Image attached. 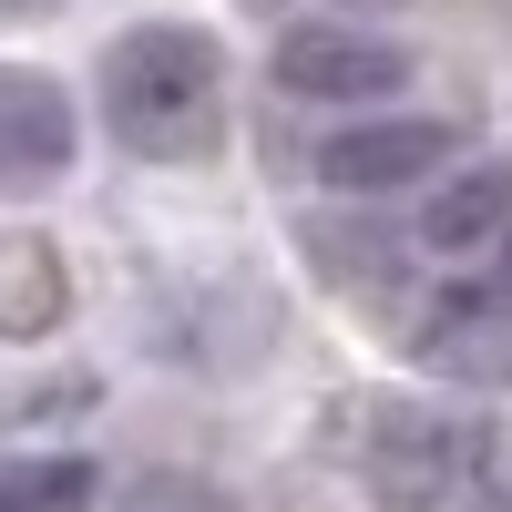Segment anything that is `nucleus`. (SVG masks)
Instances as JSON below:
<instances>
[{
  "label": "nucleus",
  "mask_w": 512,
  "mask_h": 512,
  "mask_svg": "<svg viewBox=\"0 0 512 512\" xmlns=\"http://www.w3.org/2000/svg\"><path fill=\"white\" fill-rule=\"evenodd\" d=\"M0 11H11V0H0Z\"/></svg>",
  "instance_id": "f8f14e48"
},
{
  "label": "nucleus",
  "mask_w": 512,
  "mask_h": 512,
  "mask_svg": "<svg viewBox=\"0 0 512 512\" xmlns=\"http://www.w3.org/2000/svg\"><path fill=\"white\" fill-rule=\"evenodd\" d=\"M0 512H93V461H0Z\"/></svg>",
  "instance_id": "1a4fd4ad"
},
{
  "label": "nucleus",
  "mask_w": 512,
  "mask_h": 512,
  "mask_svg": "<svg viewBox=\"0 0 512 512\" xmlns=\"http://www.w3.org/2000/svg\"><path fill=\"white\" fill-rule=\"evenodd\" d=\"M277 93L287 103H328V113H379L410 82V52L400 41H379V31H359V21H297L287 41H277Z\"/></svg>",
  "instance_id": "7ed1b4c3"
},
{
  "label": "nucleus",
  "mask_w": 512,
  "mask_h": 512,
  "mask_svg": "<svg viewBox=\"0 0 512 512\" xmlns=\"http://www.w3.org/2000/svg\"><path fill=\"white\" fill-rule=\"evenodd\" d=\"M420 359H431L441 379H512V297L492 287V297H451V308L420 328Z\"/></svg>",
  "instance_id": "0eeeda50"
},
{
  "label": "nucleus",
  "mask_w": 512,
  "mask_h": 512,
  "mask_svg": "<svg viewBox=\"0 0 512 512\" xmlns=\"http://www.w3.org/2000/svg\"><path fill=\"white\" fill-rule=\"evenodd\" d=\"M472 512H512V451H492V472L472 482Z\"/></svg>",
  "instance_id": "9d476101"
},
{
  "label": "nucleus",
  "mask_w": 512,
  "mask_h": 512,
  "mask_svg": "<svg viewBox=\"0 0 512 512\" xmlns=\"http://www.w3.org/2000/svg\"><path fill=\"white\" fill-rule=\"evenodd\" d=\"M492 420L482 410H451V400H390L369 420V451H359V472H369V502L379 512H451V502H472V482L492 472Z\"/></svg>",
  "instance_id": "f03ea898"
},
{
  "label": "nucleus",
  "mask_w": 512,
  "mask_h": 512,
  "mask_svg": "<svg viewBox=\"0 0 512 512\" xmlns=\"http://www.w3.org/2000/svg\"><path fill=\"white\" fill-rule=\"evenodd\" d=\"M103 123L144 164H195L226 144V41L205 21H134L103 52Z\"/></svg>",
  "instance_id": "f257e3e1"
},
{
  "label": "nucleus",
  "mask_w": 512,
  "mask_h": 512,
  "mask_svg": "<svg viewBox=\"0 0 512 512\" xmlns=\"http://www.w3.org/2000/svg\"><path fill=\"white\" fill-rule=\"evenodd\" d=\"M502 297H512V226H502Z\"/></svg>",
  "instance_id": "9b49d317"
},
{
  "label": "nucleus",
  "mask_w": 512,
  "mask_h": 512,
  "mask_svg": "<svg viewBox=\"0 0 512 512\" xmlns=\"http://www.w3.org/2000/svg\"><path fill=\"white\" fill-rule=\"evenodd\" d=\"M82 144L72 123V93L31 62H0V185H52Z\"/></svg>",
  "instance_id": "39448f33"
},
{
  "label": "nucleus",
  "mask_w": 512,
  "mask_h": 512,
  "mask_svg": "<svg viewBox=\"0 0 512 512\" xmlns=\"http://www.w3.org/2000/svg\"><path fill=\"white\" fill-rule=\"evenodd\" d=\"M502 226H512V164L502 154L441 175L431 205H420V246L431 256H482V246H502Z\"/></svg>",
  "instance_id": "423d86ee"
},
{
  "label": "nucleus",
  "mask_w": 512,
  "mask_h": 512,
  "mask_svg": "<svg viewBox=\"0 0 512 512\" xmlns=\"http://www.w3.org/2000/svg\"><path fill=\"white\" fill-rule=\"evenodd\" d=\"M451 123L441 113H379V123H338L318 144V185L328 195H400L420 175H441Z\"/></svg>",
  "instance_id": "20e7f679"
},
{
  "label": "nucleus",
  "mask_w": 512,
  "mask_h": 512,
  "mask_svg": "<svg viewBox=\"0 0 512 512\" xmlns=\"http://www.w3.org/2000/svg\"><path fill=\"white\" fill-rule=\"evenodd\" d=\"M62 308H72L62 246H52V236H0V338H41V328H62Z\"/></svg>",
  "instance_id": "6e6552de"
}]
</instances>
